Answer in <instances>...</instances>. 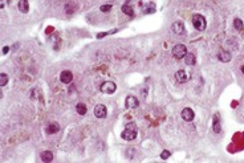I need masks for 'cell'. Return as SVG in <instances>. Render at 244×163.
I'll return each mask as SVG.
<instances>
[{
    "label": "cell",
    "mask_w": 244,
    "mask_h": 163,
    "mask_svg": "<svg viewBox=\"0 0 244 163\" xmlns=\"http://www.w3.org/2000/svg\"><path fill=\"white\" fill-rule=\"evenodd\" d=\"M192 25L195 27V29L198 31H205L206 27H207V21H206V17L203 16V15H199V13H195L192 15Z\"/></svg>",
    "instance_id": "6da1fadb"
},
{
    "label": "cell",
    "mask_w": 244,
    "mask_h": 163,
    "mask_svg": "<svg viewBox=\"0 0 244 163\" xmlns=\"http://www.w3.org/2000/svg\"><path fill=\"white\" fill-rule=\"evenodd\" d=\"M121 138L125 141H133L137 138V130H136V126L134 125H130L127 126L125 130L121 133Z\"/></svg>",
    "instance_id": "7a4b0ae2"
},
{
    "label": "cell",
    "mask_w": 244,
    "mask_h": 163,
    "mask_svg": "<svg viewBox=\"0 0 244 163\" xmlns=\"http://www.w3.org/2000/svg\"><path fill=\"white\" fill-rule=\"evenodd\" d=\"M186 54H187V48H186V45H183V44H177V45L173 48V56L178 58V60L185 58Z\"/></svg>",
    "instance_id": "3957f363"
},
{
    "label": "cell",
    "mask_w": 244,
    "mask_h": 163,
    "mask_svg": "<svg viewBox=\"0 0 244 163\" xmlns=\"http://www.w3.org/2000/svg\"><path fill=\"white\" fill-rule=\"evenodd\" d=\"M99 89H101V92L105 93V94H113V93L117 90V85H116V82H113V81H105L101 84Z\"/></svg>",
    "instance_id": "277c9868"
},
{
    "label": "cell",
    "mask_w": 244,
    "mask_h": 163,
    "mask_svg": "<svg viewBox=\"0 0 244 163\" xmlns=\"http://www.w3.org/2000/svg\"><path fill=\"white\" fill-rule=\"evenodd\" d=\"M93 113H94V115H96L97 118H105L108 115V109H106L105 105H101V103H99V105L94 106Z\"/></svg>",
    "instance_id": "5b68a950"
},
{
    "label": "cell",
    "mask_w": 244,
    "mask_h": 163,
    "mask_svg": "<svg viewBox=\"0 0 244 163\" xmlns=\"http://www.w3.org/2000/svg\"><path fill=\"white\" fill-rule=\"evenodd\" d=\"M139 106V101L137 97L134 96H127L125 100V107L126 109H137Z\"/></svg>",
    "instance_id": "8992f818"
},
{
    "label": "cell",
    "mask_w": 244,
    "mask_h": 163,
    "mask_svg": "<svg viewBox=\"0 0 244 163\" xmlns=\"http://www.w3.org/2000/svg\"><path fill=\"white\" fill-rule=\"evenodd\" d=\"M182 118H183V121H186V122H191L192 120H194V117H195V113H194V110L191 107H185L182 110Z\"/></svg>",
    "instance_id": "52a82bcc"
},
{
    "label": "cell",
    "mask_w": 244,
    "mask_h": 163,
    "mask_svg": "<svg viewBox=\"0 0 244 163\" xmlns=\"http://www.w3.org/2000/svg\"><path fill=\"white\" fill-rule=\"evenodd\" d=\"M60 81L62 84H71L73 81V73L71 70H62L60 73Z\"/></svg>",
    "instance_id": "ba28073f"
},
{
    "label": "cell",
    "mask_w": 244,
    "mask_h": 163,
    "mask_svg": "<svg viewBox=\"0 0 244 163\" xmlns=\"http://www.w3.org/2000/svg\"><path fill=\"white\" fill-rule=\"evenodd\" d=\"M171 29H173V32L175 33V34H183V33H185V31H186L183 21H175V23L173 24Z\"/></svg>",
    "instance_id": "9c48e42d"
},
{
    "label": "cell",
    "mask_w": 244,
    "mask_h": 163,
    "mask_svg": "<svg viewBox=\"0 0 244 163\" xmlns=\"http://www.w3.org/2000/svg\"><path fill=\"white\" fill-rule=\"evenodd\" d=\"M45 131H47V134H56V133L60 131V125L57 122L48 123V126L45 127Z\"/></svg>",
    "instance_id": "30bf717a"
},
{
    "label": "cell",
    "mask_w": 244,
    "mask_h": 163,
    "mask_svg": "<svg viewBox=\"0 0 244 163\" xmlns=\"http://www.w3.org/2000/svg\"><path fill=\"white\" fill-rule=\"evenodd\" d=\"M218 58H219V61H222V62H230L232 58V54L227 51H220L218 53Z\"/></svg>",
    "instance_id": "8fae6325"
},
{
    "label": "cell",
    "mask_w": 244,
    "mask_h": 163,
    "mask_svg": "<svg viewBox=\"0 0 244 163\" xmlns=\"http://www.w3.org/2000/svg\"><path fill=\"white\" fill-rule=\"evenodd\" d=\"M175 78H177V81H178V82L185 84V82L188 80V76H187L186 70H183V69H179V70L175 73Z\"/></svg>",
    "instance_id": "7c38bea8"
},
{
    "label": "cell",
    "mask_w": 244,
    "mask_h": 163,
    "mask_svg": "<svg viewBox=\"0 0 244 163\" xmlns=\"http://www.w3.org/2000/svg\"><path fill=\"white\" fill-rule=\"evenodd\" d=\"M212 130L219 134V133L222 131V126H220V121H219V115L215 114L214 115V121H212Z\"/></svg>",
    "instance_id": "4fadbf2b"
},
{
    "label": "cell",
    "mask_w": 244,
    "mask_h": 163,
    "mask_svg": "<svg viewBox=\"0 0 244 163\" xmlns=\"http://www.w3.org/2000/svg\"><path fill=\"white\" fill-rule=\"evenodd\" d=\"M40 158H41V161L43 162H45V163H49V162H52L53 161V152L52 151H49V150H47V151H43L41 152V155H40Z\"/></svg>",
    "instance_id": "5bb4252c"
},
{
    "label": "cell",
    "mask_w": 244,
    "mask_h": 163,
    "mask_svg": "<svg viewBox=\"0 0 244 163\" xmlns=\"http://www.w3.org/2000/svg\"><path fill=\"white\" fill-rule=\"evenodd\" d=\"M19 11L21 13H27L29 11V4H28V0H20L19 2Z\"/></svg>",
    "instance_id": "9a60e30c"
},
{
    "label": "cell",
    "mask_w": 244,
    "mask_h": 163,
    "mask_svg": "<svg viewBox=\"0 0 244 163\" xmlns=\"http://www.w3.org/2000/svg\"><path fill=\"white\" fill-rule=\"evenodd\" d=\"M185 62H186V65L192 66V65H195L196 58H195V56H194L192 53H188V52H187V54L185 56Z\"/></svg>",
    "instance_id": "2e32d148"
},
{
    "label": "cell",
    "mask_w": 244,
    "mask_h": 163,
    "mask_svg": "<svg viewBox=\"0 0 244 163\" xmlns=\"http://www.w3.org/2000/svg\"><path fill=\"white\" fill-rule=\"evenodd\" d=\"M76 110H77V113L80 115H85L88 113V107H86V105L84 102H78L76 105Z\"/></svg>",
    "instance_id": "e0dca14e"
},
{
    "label": "cell",
    "mask_w": 244,
    "mask_h": 163,
    "mask_svg": "<svg viewBox=\"0 0 244 163\" xmlns=\"http://www.w3.org/2000/svg\"><path fill=\"white\" fill-rule=\"evenodd\" d=\"M122 12L125 13V15H127V16H134L133 7L130 6V4H127V3H125V4L122 6Z\"/></svg>",
    "instance_id": "ac0fdd59"
},
{
    "label": "cell",
    "mask_w": 244,
    "mask_h": 163,
    "mask_svg": "<svg viewBox=\"0 0 244 163\" xmlns=\"http://www.w3.org/2000/svg\"><path fill=\"white\" fill-rule=\"evenodd\" d=\"M155 4L154 3H149V4H146L145 7H143V13H146V15H149V13H154L155 12Z\"/></svg>",
    "instance_id": "d6986e66"
},
{
    "label": "cell",
    "mask_w": 244,
    "mask_h": 163,
    "mask_svg": "<svg viewBox=\"0 0 244 163\" xmlns=\"http://www.w3.org/2000/svg\"><path fill=\"white\" fill-rule=\"evenodd\" d=\"M233 28L236 29V31H243V28H244V24H243V21L240 20V19H235L233 20Z\"/></svg>",
    "instance_id": "ffe728a7"
},
{
    "label": "cell",
    "mask_w": 244,
    "mask_h": 163,
    "mask_svg": "<svg viewBox=\"0 0 244 163\" xmlns=\"http://www.w3.org/2000/svg\"><path fill=\"white\" fill-rule=\"evenodd\" d=\"M74 11H76V6H74L73 3H68L67 6H65V12L68 15H72Z\"/></svg>",
    "instance_id": "44dd1931"
},
{
    "label": "cell",
    "mask_w": 244,
    "mask_h": 163,
    "mask_svg": "<svg viewBox=\"0 0 244 163\" xmlns=\"http://www.w3.org/2000/svg\"><path fill=\"white\" fill-rule=\"evenodd\" d=\"M8 82V76L6 73H0V86H6Z\"/></svg>",
    "instance_id": "7402d4cb"
},
{
    "label": "cell",
    "mask_w": 244,
    "mask_h": 163,
    "mask_svg": "<svg viewBox=\"0 0 244 163\" xmlns=\"http://www.w3.org/2000/svg\"><path fill=\"white\" fill-rule=\"evenodd\" d=\"M101 12H109L112 9V4H104V6H101Z\"/></svg>",
    "instance_id": "603a6c76"
},
{
    "label": "cell",
    "mask_w": 244,
    "mask_h": 163,
    "mask_svg": "<svg viewBox=\"0 0 244 163\" xmlns=\"http://www.w3.org/2000/svg\"><path fill=\"white\" fill-rule=\"evenodd\" d=\"M170 155H171V152L168 150H163L162 154H161V158L162 159H167V158H170Z\"/></svg>",
    "instance_id": "cb8c5ba5"
},
{
    "label": "cell",
    "mask_w": 244,
    "mask_h": 163,
    "mask_svg": "<svg viewBox=\"0 0 244 163\" xmlns=\"http://www.w3.org/2000/svg\"><path fill=\"white\" fill-rule=\"evenodd\" d=\"M8 4V0H0V8H6V6Z\"/></svg>",
    "instance_id": "d4e9b609"
},
{
    "label": "cell",
    "mask_w": 244,
    "mask_h": 163,
    "mask_svg": "<svg viewBox=\"0 0 244 163\" xmlns=\"http://www.w3.org/2000/svg\"><path fill=\"white\" fill-rule=\"evenodd\" d=\"M8 52H9V47H4V48H3V53L6 54V53H8Z\"/></svg>",
    "instance_id": "484cf974"
},
{
    "label": "cell",
    "mask_w": 244,
    "mask_h": 163,
    "mask_svg": "<svg viewBox=\"0 0 244 163\" xmlns=\"http://www.w3.org/2000/svg\"><path fill=\"white\" fill-rule=\"evenodd\" d=\"M240 70H242V73H244V65H243V66L240 68Z\"/></svg>",
    "instance_id": "4316f807"
}]
</instances>
